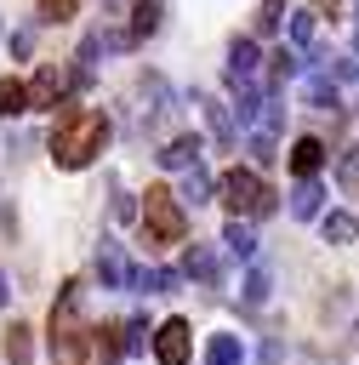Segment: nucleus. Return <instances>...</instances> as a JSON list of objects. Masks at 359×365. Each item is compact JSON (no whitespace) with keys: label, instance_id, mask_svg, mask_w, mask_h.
I'll return each instance as SVG.
<instances>
[{"label":"nucleus","instance_id":"nucleus-31","mask_svg":"<svg viewBox=\"0 0 359 365\" xmlns=\"http://www.w3.org/2000/svg\"><path fill=\"white\" fill-rule=\"evenodd\" d=\"M74 17V0H40V23H68Z\"/></svg>","mask_w":359,"mask_h":365},{"label":"nucleus","instance_id":"nucleus-34","mask_svg":"<svg viewBox=\"0 0 359 365\" xmlns=\"http://www.w3.org/2000/svg\"><path fill=\"white\" fill-rule=\"evenodd\" d=\"M274 23H279V11H274V6H256V34H268Z\"/></svg>","mask_w":359,"mask_h":365},{"label":"nucleus","instance_id":"nucleus-16","mask_svg":"<svg viewBox=\"0 0 359 365\" xmlns=\"http://www.w3.org/2000/svg\"><path fill=\"white\" fill-rule=\"evenodd\" d=\"M205 365H245V348H239V336H234V331H217V336L205 342Z\"/></svg>","mask_w":359,"mask_h":365},{"label":"nucleus","instance_id":"nucleus-6","mask_svg":"<svg viewBox=\"0 0 359 365\" xmlns=\"http://www.w3.org/2000/svg\"><path fill=\"white\" fill-rule=\"evenodd\" d=\"M63 91H68V68H40L28 86H23V97H28V108H57L63 103Z\"/></svg>","mask_w":359,"mask_h":365},{"label":"nucleus","instance_id":"nucleus-25","mask_svg":"<svg viewBox=\"0 0 359 365\" xmlns=\"http://www.w3.org/2000/svg\"><path fill=\"white\" fill-rule=\"evenodd\" d=\"M336 182H342L348 194H359V148H342V154H336Z\"/></svg>","mask_w":359,"mask_h":365},{"label":"nucleus","instance_id":"nucleus-20","mask_svg":"<svg viewBox=\"0 0 359 365\" xmlns=\"http://www.w3.org/2000/svg\"><path fill=\"white\" fill-rule=\"evenodd\" d=\"M160 29V0H137V17H131V29H125V40L137 46V40H148Z\"/></svg>","mask_w":359,"mask_h":365},{"label":"nucleus","instance_id":"nucleus-26","mask_svg":"<svg viewBox=\"0 0 359 365\" xmlns=\"http://www.w3.org/2000/svg\"><path fill=\"white\" fill-rule=\"evenodd\" d=\"M268 291H274V279H268V268H251V274H245V291H239V297H245V302L256 308V302H268Z\"/></svg>","mask_w":359,"mask_h":365},{"label":"nucleus","instance_id":"nucleus-24","mask_svg":"<svg viewBox=\"0 0 359 365\" xmlns=\"http://www.w3.org/2000/svg\"><path fill=\"white\" fill-rule=\"evenodd\" d=\"M302 97H308L313 108H331V103H336V86H331L325 74H308V80H302Z\"/></svg>","mask_w":359,"mask_h":365},{"label":"nucleus","instance_id":"nucleus-12","mask_svg":"<svg viewBox=\"0 0 359 365\" xmlns=\"http://www.w3.org/2000/svg\"><path fill=\"white\" fill-rule=\"evenodd\" d=\"M256 68H262L256 40H234V46H228V80H251Z\"/></svg>","mask_w":359,"mask_h":365},{"label":"nucleus","instance_id":"nucleus-27","mask_svg":"<svg viewBox=\"0 0 359 365\" xmlns=\"http://www.w3.org/2000/svg\"><path fill=\"white\" fill-rule=\"evenodd\" d=\"M245 154H251L256 165H274V154H279V148H274V137H268V131H251V137H245Z\"/></svg>","mask_w":359,"mask_h":365},{"label":"nucleus","instance_id":"nucleus-23","mask_svg":"<svg viewBox=\"0 0 359 365\" xmlns=\"http://www.w3.org/2000/svg\"><path fill=\"white\" fill-rule=\"evenodd\" d=\"M296 68H302V57H296L291 46H279V51L268 57V86H285V80H291Z\"/></svg>","mask_w":359,"mask_h":365},{"label":"nucleus","instance_id":"nucleus-5","mask_svg":"<svg viewBox=\"0 0 359 365\" xmlns=\"http://www.w3.org/2000/svg\"><path fill=\"white\" fill-rule=\"evenodd\" d=\"M188 348H194L188 319H165V325H154V359H160V365H188Z\"/></svg>","mask_w":359,"mask_h":365},{"label":"nucleus","instance_id":"nucleus-32","mask_svg":"<svg viewBox=\"0 0 359 365\" xmlns=\"http://www.w3.org/2000/svg\"><path fill=\"white\" fill-rule=\"evenodd\" d=\"M108 211H114V222H131V217H137V200H131V194H114Z\"/></svg>","mask_w":359,"mask_h":365},{"label":"nucleus","instance_id":"nucleus-11","mask_svg":"<svg viewBox=\"0 0 359 365\" xmlns=\"http://www.w3.org/2000/svg\"><path fill=\"white\" fill-rule=\"evenodd\" d=\"M285 34H291V51H296V57H313V34H319V17H313V11H291Z\"/></svg>","mask_w":359,"mask_h":365},{"label":"nucleus","instance_id":"nucleus-3","mask_svg":"<svg viewBox=\"0 0 359 365\" xmlns=\"http://www.w3.org/2000/svg\"><path fill=\"white\" fill-rule=\"evenodd\" d=\"M217 188H222L228 217H239V222H245V217H268V211H274V188H268V182H262L251 165H234V171H228Z\"/></svg>","mask_w":359,"mask_h":365},{"label":"nucleus","instance_id":"nucleus-18","mask_svg":"<svg viewBox=\"0 0 359 365\" xmlns=\"http://www.w3.org/2000/svg\"><path fill=\"white\" fill-rule=\"evenodd\" d=\"M222 240H228V251H234V257H256V228H251V222H239V217H228V228H222Z\"/></svg>","mask_w":359,"mask_h":365},{"label":"nucleus","instance_id":"nucleus-8","mask_svg":"<svg viewBox=\"0 0 359 365\" xmlns=\"http://www.w3.org/2000/svg\"><path fill=\"white\" fill-rule=\"evenodd\" d=\"M137 125H154L160 114H165V97H171V86L160 80V74H142V86H137Z\"/></svg>","mask_w":359,"mask_h":365},{"label":"nucleus","instance_id":"nucleus-1","mask_svg":"<svg viewBox=\"0 0 359 365\" xmlns=\"http://www.w3.org/2000/svg\"><path fill=\"white\" fill-rule=\"evenodd\" d=\"M103 143H108V114L85 108V114H68V120L57 125V137H51V160H57L63 171H80V165L97 160Z\"/></svg>","mask_w":359,"mask_h":365},{"label":"nucleus","instance_id":"nucleus-10","mask_svg":"<svg viewBox=\"0 0 359 365\" xmlns=\"http://www.w3.org/2000/svg\"><path fill=\"white\" fill-rule=\"evenodd\" d=\"M199 148H205L199 137H171L165 148H154V160H160L165 171H194V165H199Z\"/></svg>","mask_w":359,"mask_h":365},{"label":"nucleus","instance_id":"nucleus-7","mask_svg":"<svg viewBox=\"0 0 359 365\" xmlns=\"http://www.w3.org/2000/svg\"><path fill=\"white\" fill-rule=\"evenodd\" d=\"M97 279H103L108 291H120V285H131V262H125V251H120V240H103V245H97Z\"/></svg>","mask_w":359,"mask_h":365},{"label":"nucleus","instance_id":"nucleus-2","mask_svg":"<svg viewBox=\"0 0 359 365\" xmlns=\"http://www.w3.org/2000/svg\"><path fill=\"white\" fill-rule=\"evenodd\" d=\"M51 365H85V325H80V279H68L51 302Z\"/></svg>","mask_w":359,"mask_h":365},{"label":"nucleus","instance_id":"nucleus-29","mask_svg":"<svg viewBox=\"0 0 359 365\" xmlns=\"http://www.w3.org/2000/svg\"><path fill=\"white\" fill-rule=\"evenodd\" d=\"M142 342H148V319H125V325H120V348H125V354H137Z\"/></svg>","mask_w":359,"mask_h":365},{"label":"nucleus","instance_id":"nucleus-36","mask_svg":"<svg viewBox=\"0 0 359 365\" xmlns=\"http://www.w3.org/2000/svg\"><path fill=\"white\" fill-rule=\"evenodd\" d=\"M0 234H11V211L6 205H0Z\"/></svg>","mask_w":359,"mask_h":365},{"label":"nucleus","instance_id":"nucleus-30","mask_svg":"<svg viewBox=\"0 0 359 365\" xmlns=\"http://www.w3.org/2000/svg\"><path fill=\"white\" fill-rule=\"evenodd\" d=\"M97 354H103V365H114V354H120V325H97Z\"/></svg>","mask_w":359,"mask_h":365},{"label":"nucleus","instance_id":"nucleus-19","mask_svg":"<svg viewBox=\"0 0 359 365\" xmlns=\"http://www.w3.org/2000/svg\"><path fill=\"white\" fill-rule=\"evenodd\" d=\"M177 268H131V285L137 291H177Z\"/></svg>","mask_w":359,"mask_h":365},{"label":"nucleus","instance_id":"nucleus-14","mask_svg":"<svg viewBox=\"0 0 359 365\" xmlns=\"http://www.w3.org/2000/svg\"><path fill=\"white\" fill-rule=\"evenodd\" d=\"M319 165H325V143H319V137H296V148H291V171H296V177H313Z\"/></svg>","mask_w":359,"mask_h":365},{"label":"nucleus","instance_id":"nucleus-4","mask_svg":"<svg viewBox=\"0 0 359 365\" xmlns=\"http://www.w3.org/2000/svg\"><path fill=\"white\" fill-rule=\"evenodd\" d=\"M142 240H148V245H177V240H188V217H182V205H177V194H171L165 182L148 188V205H142Z\"/></svg>","mask_w":359,"mask_h":365},{"label":"nucleus","instance_id":"nucleus-17","mask_svg":"<svg viewBox=\"0 0 359 365\" xmlns=\"http://www.w3.org/2000/svg\"><path fill=\"white\" fill-rule=\"evenodd\" d=\"M319 205H325V188H319L313 177H302V182L291 188V217H319Z\"/></svg>","mask_w":359,"mask_h":365},{"label":"nucleus","instance_id":"nucleus-15","mask_svg":"<svg viewBox=\"0 0 359 365\" xmlns=\"http://www.w3.org/2000/svg\"><path fill=\"white\" fill-rule=\"evenodd\" d=\"M182 274H188V279H199V285H217V251H211V245H188Z\"/></svg>","mask_w":359,"mask_h":365},{"label":"nucleus","instance_id":"nucleus-37","mask_svg":"<svg viewBox=\"0 0 359 365\" xmlns=\"http://www.w3.org/2000/svg\"><path fill=\"white\" fill-rule=\"evenodd\" d=\"M6 302H11V285H6V274H0V308H6Z\"/></svg>","mask_w":359,"mask_h":365},{"label":"nucleus","instance_id":"nucleus-21","mask_svg":"<svg viewBox=\"0 0 359 365\" xmlns=\"http://www.w3.org/2000/svg\"><path fill=\"white\" fill-rule=\"evenodd\" d=\"M6 359L11 365H34V331L28 325H11L6 331Z\"/></svg>","mask_w":359,"mask_h":365},{"label":"nucleus","instance_id":"nucleus-33","mask_svg":"<svg viewBox=\"0 0 359 365\" xmlns=\"http://www.w3.org/2000/svg\"><path fill=\"white\" fill-rule=\"evenodd\" d=\"M28 51H34V29H17L11 34V57H28Z\"/></svg>","mask_w":359,"mask_h":365},{"label":"nucleus","instance_id":"nucleus-38","mask_svg":"<svg viewBox=\"0 0 359 365\" xmlns=\"http://www.w3.org/2000/svg\"><path fill=\"white\" fill-rule=\"evenodd\" d=\"M319 365H325V359H319Z\"/></svg>","mask_w":359,"mask_h":365},{"label":"nucleus","instance_id":"nucleus-9","mask_svg":"<svg viewBox=\"0 0 359 365\" xmlns=\"http://www.w3.org/2000/svg\"><path fill=\"white\" fill-rule=\"evenodd\" d=\"M199 108H205V125H211V137L222 143V148H234V137H239V125H234V108L222 103V97H194Z\"/></svg>","mask_w":359,"mask_h":365},{"label":"nucleus","instance_id":"nucleus-13","mask_svg":"<svg viewBox=\"0 0 359 365\" xmlns=\"http://www.w3.org/2000/svg\"><path fill=\"white\" fill-rule=\"evenodd\" d=\"M319 234H325L331 245H353V240H359V217H353V211H325V217H319Z\"/></svg>","mask_w":359,"mask_h":365},{"label":"nucleus","instance_id":"nucleus-28","mask_svg":"<svg viewBox=\"0 0 359 365\" xmlns=\"http://www.w3.org/2000/svg\"><path fill=\"white\" fill-rule=\"evenodd\" d=\"M28 97H23V80H0V114H23Z\"/></svg>","mask_w":359,"mask_h":365},{"label":"nucleus","instance_id":"nucleus-35","mask_svg":"<svg viewBox=\"0 0 359 365\" xmlns=\"http://www.w3.org/2000/svg\"><path fill=\"white\" fill-rule=\"evenodd\" d=\"M336 6H342V0H313L308 11H336Z\"/></svg>","mask_w":359,"mask_h":365},{"label":"nucleus","instance_id":"nucleus-22","mask_svg":"<svg viewBox=\"0 0 359 365\" xmlns=\"http://www.w3.org/2000/svg\"><path fill=\"white\" fill-rule=\"evenodd\" d=\"M211 188H217V182H211V177L194 165V171H182V188H171V194H182L188 205H205V200H211Z\"/></svg>","mask_w":359,"mask_h":365}]
</instances>
